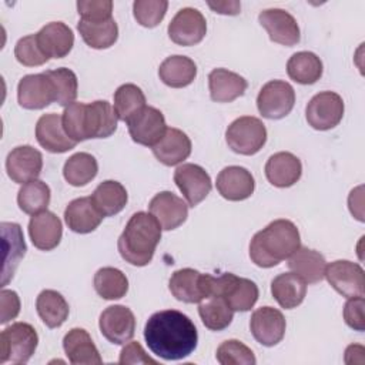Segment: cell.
<instances>
[{
    "label": "cell",
    "mask_w": 365,
    "mask_h": 365,
    "mask_svg": "<svg viewBox=\"0 0 365 365\" xmlns=\"http://www.w3.org/2000/svg\"><path fill=\"white\" fill-rule=\"evenodd\" d=\"M144 339L150 351L165 359L178 361L197 348L198 334L194 322L177 309L153 314L144 327Z\"/></svg>",
    "instance_id": "6da1fadb"
},
{
    "label": "cell",
    "mask_w": 365,
    "mask_h": 365,
    "mask_svg": "<svg viewBox=\"0 0 365 365\" xmlns=\"http://www.w3.org/2000/svg\"><path fill=\"white\" fill-rule=\"evenodd\" d=\"M118 117L106 100L93 103H71L61 115L66 134L76 143L88 138H107L117 130Z\"/></svg>",
    "instance_id": "7a4b0ae2"
},
{
    "label": "cell",
    "mask_w": 365,
    "mask_h": 365,
    "mask_svg": "<svg viewBox=\"0 0 365 365\" xmlns=\"http://www.w3.org/2000/svg\"><path fill=\"white\" fill-rule=\"evenodd\" d=\"M301 247L297 225L289 220H275L258 231L250 244V258L261 268H271L289 258Z\"/></svg>",
    "instance_id": "3957f363"
},
{
    "label": "cell",
    "mask_w": 365,
    "mask_h": 365,
    "mask_svg": "<svg viewBox=\"0 0 365 365\" xmlns=\"http://www.w3.org/2000/svg\"><path fill=\"white\" fill-rule=\"evenodd\" d=\"M161 230L153 214L144 211L133 214L117 241L121 258L135 267H144L151 262L161 240Z\"/></svg>",
    "instance_id": "277c9868"
},
{
    "label": "cell",
    "mask_w": 365,
    "mask_h": 365,
    "mask_svg": "<svg viewBox=\"0 0 365 365\" xmlns=\"http://www.w3.org/2000/svg\"><path fill=\"white\" fill-rule=\"evenodd\" d=\"M210 295H220L232 311L245 312L255 305L259 291L254 281L224 272L220 277L211 275Z\"/></svg>",
    "instance_id": "5b68a950"
},
{
    "label": "cell",
    "mask_w": 365,
    "mask_h": 365,
    "mask_svg": "<svg viewBox=\"0 0 365 365\" xmlns=\"http://www.w3.org/2000/svg\"><path fill=\"white\" fill-rule=\"evenodd\" d=\"M38 344L36 329L27 322H14L0 334V364H26Z\"/></svg>",
    "instance_id": "8992f818"
},
{
    "label": "cell",
    "mask_w": 365,
    "mask_h": 365,
    "mask_svg": "<svg viewBox=\"0 0 365 365\" xmlns=\"http://www.w3.org/2000/svg\"><path fill=\"white\" fill-rule=\"evenodd\" d=\"M225 140L234 153L252 155L264 147L267 141V128L259 118L242 115L228 125Z\"/></svg>",
    "instance_id": "52a82bcc"
},
{
    "label": "cell",
    "mask_w": 365,
    "mask_h": 365,
    "mask_svg": "<svg viewBox=\"0 0 365 365\" xmlns=\"http://www.w3.org/2000/svg\"><path fill=\"white\" fill-rule=\"evenodd\" d=\"M295 104V91L292 86L282 80L265 83L257 97V107L262 117L269 120L284 118L291 113Z\"/></svg>",
    "instance_id": "ba28073f"
},
{
    "label": "cell",
    "mask_w": 365,
    "mask_h": 365,
    "mask_svg": "<svg viewBox=\"0 0 365 365\" xmlns=\"http://www.w3.org/2000/svg\"><path fill=\"white\" fill-rule=\"evenodd\" d=\"M305 117L312 128L319 131L331 130L344 117V100L334 91H321L309 100Z\"/></svg>",
    "instance_id": "9c48e42d"
},
{
    "label": "cell",
    "mask_w": 365,
    "mask_h": 365,
    "mask_svg": "<svg viewBox=\"0 0 365 365\" xmlns=\"http://www.w3.org/2000/svg\"><path fill=\"white\" fill-rule=\"evenodd\" d=\"M324 278L345 298L364 297V269L359 264L348 259H336L327 264Z\"/></svg>",
    "instance_id": "30bf717a"
},
{
    "label": "cell",
    "mask_w": 365,
    "mask_h": 365,
    "mask_svg": "<svg viewBox=\"0 0 365 365\" xmlns=\"http://www.w3.org/2000/svg\"><path fill=\"white\" fill-rule=\"evenodd\" d=\"M125 123L133 141L145 147H154L167 130L163 113L151 106L143 107Z\"/></svg>",
    "instance_id": "8fae6325"
},
{
    "label": "cell",
    "mask_w": 365,
    "mask_h": 365,
    "mask_svg": "<svg viewBox=\"0 0 365 365\" xmlns=\"http://www.w3.org/2000/svg\"><path fill=\"white\" fill-rule=\"evenodd\" d=\"M98 327L108 342L123 345L134 336L135 317L133 311L124 305H111L101 312Z\"/></svg>",
    "instance_id": "7c38bea8"
},
{
    "label": "cell",
    "mask_w": 365,
    "mask_h": 365,
    "mask_svg": "<svg viewBox=\"0 0 365 365\" xmlns=\"http://www.w3.org/2000/svg\"><path fill=\"white\" fill-rule=\"evenodd\" d=\"M207 33V21L201 11L192 7H184L177 11L168 24L171 41L180 46L198 44Z\"/></svg>",
    "instance_id": "4fadbf2b"
},
{
    "label": "cell",
    "mask_w": 365,
    "mask_h": 365,
    "mask_svg": "<svg viewBox=\"0 0 365 365\" xmlns=\"http://www.w3.org/2000/svg\"><path fill=\"white\" fill-rule=\"evenodd\" d=\"M210 274H201L192 268H182L171 275L168 288L178 301L195 304L210 295Z\"/></svg>",
    "instance_id": "5bb4252c"
},
{
    "label": "cell",
    "mask_w": 365,
    "mask_h": 365,
    "mask_svg": "<svg viewBox=\"0 0 365 365\" xmlns=\"http://www.w3.org/2000/svg\"><path fill=\"white\" fill-rule=\"evenodd\" d=\"M174 182L182 192L190 207L198 205L211 191V178L208 173L197 164H181L174 171Z\"/></svg>",
    "instance_id": "9a60e30c"
},
{
    "label": "cell",
    "mask_w": 365,
    "mask_h": 365,
    "mask_svg": "<svg viewBox=\"0 0 365 365\" xmlns=\"http://www.w3.org/2000/svg\"><path fill=\"white\" fill-rule=\"evenodd\" d=\"M285 318L281 311L272 307L255 309L250 319V329L257 342L264 346H274L285 335Z\"/></svg>",
    "instance_id": "2e32d148"
},
{
    "label": "cell",
    "mask_w": 365,
    "mask_h": 365,
    "mask_svg": "<svg viewBox=\"0 0 365 365\" xmlns=\"http://www.w3.org/2000/svg\"><path fill=\"white\" fill-rule=\"evenodd\" d=\"M259 24L267 30L269 40L282 46H295L299 38V27L292 14L284 9H267L258 14Z\"/></svg>",
    "instance_id": "e0dca14e"
},
{
    "label": "cell",
    "mask_w": 365,
    "mask_h": 365,
    "mask_svg": "<svg viewBox=\"0 0 365 365\" xmlns=\"http://www.w3.org/2000/svg\"><path fill=\"white\" fill-rule=\"evenodd\" d=\"M17 100L27 110H41L56 101L54 88L46 71L24 76L17 86Z\"/></svg>",
    "instance_id": "ac0fdd59"
},
{
    "label": "cell",
    "mask_w": 365,
    "mask_h": 365,
    "mask_svg": "<svg viewBox=\"0 0 365 365\" xmlns=\"http://www.w3.org/2000/svg\"><path fill=\"white\" fill-rule=\"evenodd\" d=\"M43 168V155L31 145H19L13 148L6 160V170L11 181L26 184L37 180Z\"/></svg>",
    "instance_id": "d6986e66"
},
{
    "label": "cell",
    "mask_w": 365,
    "mask_h": 365,
    "mask_svg": "<svg viewBox=\"0 0 365 365\" xmlns=\"http://www.w3.org/2000/svg\"><path fill=\"white\" fill-rule=\"evenodd\" d=\"M148 210L165 231L175 230L185 222L188 217V205L185 201L171 191L155 194L148 204Z\"/></svg>",
    "instance_id": "ffe728a7"
},
{
    "label": "cell",
    "mask_w": 365,
    "mask_h": 365,
    "mask_svg": "<svg viewBox=\"0 0 365 365\" xmlns=\"http://www.w3.org/2000/svg\"><path fill=\"white\" fill-rule=\"evenodd\" d=\"M217 190L228 201H242L252 195L255 181L252 174L240 165H230L217 175Z\"/></svg>",
    "instance_id": "44dd1931"
},
{
    "label": "cell",
    "mask_w": 365,
    "mask_h": 365,
    "mask_svg": "<svg viewBox=\"0 0 365 365\" xmlns=\"http://www.w3.org/2000/svg\"><path fill=\"white\" fill-rule=\"evenodd\" d=\"M29 235L36 248L41 251H51L61 241V221L51 211L44 210L41 212H37L30 218Z\"/></svg>",
    "instance_id": "7402d4cb"
},
{
    "label": "cell",
    "mask_w": 365,
    "mask_h": 365,
    "mask_svg": "<svg viewBox=\"0 0 365 365\" xmlns=\"http://www.w3.org/2000/svg\"><path fill=\"white\" fill-rule=\"evenodd\" d=\"M38 47L48 58L66 57L74 46L73 30L63 21H51L36 33Z\"/></svg>",
    "instance_id": "603a6c76"
},
{
    "label": "cell",
    "mask_w": 365,
    "mask_h": 365,
    "mask_svg": "<svg viewBox=\"0 0 365 365\" xmlns=\"http://www.w3.org/2000/svg\"><path fill=\"white\" fill-rule=\"evenodd\" d=\"M38 144L50 153H66L77 145L64 131L61 115L56 113L43 114L36 124Z\"/></svg>",
    "instance_id": "cb8c5ba5"
},
{
    "label": "cell",
    "mask_w": 365,
    "mask_h": 365,
    "mask_svg": "<svg viewBox=\"0 0 365 365\" xmlns=\"http://www.w3.org/2000/svg\"><path fill=\"white\" fill-rule=\"evenodd\" d=\"M301 174L302 164L299 158L288 151L272 154L265 164V177L274 187H291L301 178Z\"/></svg>",
    "instance_id": "d4e9b609"
},
{
    "label": "cell",
    "mask_w": 365,
    "mask_h": 365,
    "mask_svg": "<svg viewBox=\"0 0 365 365\" xmlns=\"http://www.w3.org/2000/svg\"><path fill=\"white\" fill-rule=\"evenodd\" d=\"M103 214L94 205L91 197H80L68 202L64 210V221L67 227L77 234H88L94 231L103 221Z\"/></svg>",
    "instance_id": "484cf974"
},
{
    "label": "cell",
    "mask_w": 365,
    "mask_h": 365,
    "mask_svg": "<svg viewBox=\"0 0 365 365\" xmlns=\"http://www.w3.org/2000/svg\"><path fill=\"white\" fill-rule=\"evenodd\" d=\"M63 348L73 365H98L103 362L90 334L83 328L70 329L63 338Z\"/></svg>",
    "instance_id": "4316f807"
},
{
    "label": "cell",
    "mask_w": 365,
    "mask_h": 365,
    "mask_svg": "<svg viewBox=\"0 0 365 365\" xmlns=\"http://www.w3.org/2000/svg\"><path fill=\"white\" fill-rule=\"evenodd\" d=\"M151 150L155 158L164 165H177L191 154V140L181 130L167 127L163 138Z\"/></svg>",
    "instance_id": "83f0119b"
},
{
    "label": "cell",
    "mask_w": 365,
    "mask_h": 365,
    "mask_svg": "<svg viewBox=\"0 0 365 365\" xmlns=\"http://www.w3.org/2000/svg\"><path fill=\"white\" fill-rule=\"evenodd\" d=\"M208 87L212 101L231 103L245 93L248 83L242 76L234 71L227 68H214L208 74Z\"/></svg>",
    "instance_id": "f1b7e54d"
},
{
    "label": "cell",
    "mask_w": 365,
    "mask_h": 365,
    "mask_svg": "<svg viewBox=\"0 0 365 365\" xmlns=\"http://www.w3.org/2000/svg\"><path fill=\"white\" fill-rule=\"evenodd\" d=\"M1 235H3V245L6 251L4 257V267H3V279L1 285H7L10 278L24 257L27 248L24 242V237L19 224L14 222H1Z\"/></svg>",
    "instance_id": "f546056e"
},
{
    "label": "cell",
    "mask_w": 365,
    "mask_h": 365,
    "mask_svg": "<svg viewBox=\"0 0 365 365\" xmlns=\"http://www.w3.org/2000/svg\"><path fill=\"white\" fill-rule=\"evenodd\" d=\"M288 267L307 284H317L324 279L327 261L324 255L318 251L307 247H299L288 258Z\"/></svg>",
    "instance_id": "4dcf8cb0"
},
{
    "label": "cell",
    "mask_w": 365,
    "mask_h": 365,
    "mask_svg": "<svg viewBox=\"0 0 365 365\" xmlns=\"http://www.w3.org/2000/svg\"><path fill=\"white\" fill-rule=\"evenodd\" d=\"M271 294L279 307L292 309L304 301L307 295V282L295 272H284L272 279Z\"/></svg>",
    "instance_id": "1f68e13d"
},
{
    "label": "cell",
    "mask_w": 365,
    "mask_h": 365,
    "mask_svg": "<svg viewBox=\"0 0 365 365\" xmlns=\"http://www.w3.org/2000/svg\"><path fill=\"white\" fill-rule=\"evenodd\" d=\"M158 76L165 86L182 88L194 81L197 76V66L187 56H170L160 64Z\"/></svg>",
    "instance_id": "d6a6232c"
},
{
    "label": "cell",
    "mask_w": 365,
    "mask_h": 365,
    "mask_svg": "<svg viewBox=\"0 0 365 365\" xmlns=\"http://www.w3.org/2000/svg\"><path fill=\"white\" fill-rule=\"evenodd\" d=\"M91 200L103 217H111L118 214L125 207L128 195L121 182L106 180L97 185Z\"/></svg>",
    "instance_id": "836d02e7"
},
{
    "label": "cell",
    "mask_w": 365,
    "mask_h": 365,
    "mask_svg": "<svg viewBox=\"0 0 365 365\" xmlns=\"http://www.w3.org/2000/svg\"><path fill=\"white\" fill-rule=\"evenodd\" d=\"M36 309L48 328H58L68 317L70 308L64 297L54 289H44L36 299Z\"/></svg>",
    "instance_id": "e575fe53"
},
{
    "label": "cell",
    "mask_w": 365,
    "mask_h": 365,
    "mask_svg": "<svg viewBox=\"0 0 365 365\" xmlns=\"http://www.w3.org/2000/svg\"><path fill=\"white\" fill-rule=\"evenodd\" d=\"M322 61L312 51H298L287 61V73L299 84H314L322 76Z\"/></svg>",
    "instance_id": "d590c367"
},
{
    "label": "cell",
    "mask_w": 365,
    "mask_h": 365,
    "mask_svg": "<svg viewBox=\"0 0 365 365\" xmlns=\"http://www.w3.org/2000/svg\"><path fill=\"white\" fill-rule=\"evenodd\" d=\"M198 304V314L205 328L211 331H222L232 322L234 311L222 297L208 295Z\"/></svg>",
    "instance_id": "8d00e7d4"
},
{
    "label": "cell",
    "mask_w": 365,
    "mask_h": 365,
    "mask_svg": "<svg viewBox=\"0 0 365 365\" xmlns=\"http://www.w3.org/2000/svg\"><path fill=\"white\" fill-rule=\"evenodd\" d=\"M98 173L97 160L88 153H76L63 167V175L66 181L73 187H83L96 178Z\"/></svg>",
    "instance_id": "74e56055"
},
{
    "label": "cell",
    "mask_w": 365,
    "mask_h": 365,
    "mask_svg": "<svg viewBox=\"0 0 365 365\" xmlns=\"http://www.w3.org/2000/svg\"><path fill=\"white\" fill-rule=\"evenodd\" d=\"M77 29L87 46L91 48H108L118 38V26L114 19L101 23L80 20Z\"/></svg>",
    "instance_id": "f35d334b"
},
{
    "label": "cell",
    "mask_w": 365,
    "mask_h": 365,
    "mask_svg": "<svg viewBox=\"0 0 365 365\" xmlns=\"http://www.w3.org/2000/svg\"><path fill=\"white\" fill-rule=\"evenodd\" d=\"M94 289L104 299H120L128 291V279L114 267H103L94 274Z\"/></svg>",
    "instance_id": "ab89813d"
},
{
    "label": "cell",
    "mask_w": 365,
    "mask_h": 365,
    "mask_svg": "<svg viewBox=\"0 0 365 365\" xmlns=\"http://www.w3.org/2000/svg\"><path fill=\"white\" fill-rule=\"evenodd\" d=\"M50 197L51 192L48 185L40 180H33L23 184L19 190L17 204L23 212L34 215L47 208Z\"/></svg>",
    "instance_id": "60d3db41"
},
{
    "label": "cell",
    "mask_w": 365,
    "mask_h": 365,
    "mask_svg": "<svg viewBox=\"0 0 365 365\" xmlns=\"http://www.w3.org/2000/svg\"><path fill=\"white\" fill-rule=\"evenodd\" d=\"M145 96L143 90L133 84L127 83L120 86L114 93V111L121 121H128L135 113L145 107Z\"/></svg>",
    "instance_id": "b9f144b4"
},
{
    "label": "cell",
    "mask_w": 365,
    "mask_h": 365,
    "mask_svg": "<svg viewBox=\"0 0 365 365\" xmlns=\"http://www.w3.org/2000/svg\"><path fill=\"white\" fill-rule=\"evenodd\" d=\"M46 74L51 80L56 103L64 107L74 103L78 88L77 76L74 74V71L66 67H60L56 70H47Z\"/></svg>",
    "instance_id": "7bdbcfd3"
},
{
    "label": "cell",
    "mask_w": 365,
    "mask_h": 365,
    "mask_svg": "<svg viewBox=\"0 0 365 365\" xmlns=\"http://www.w3.org/2000/svg\"><path fill=\"white\" fill-rule=\"evenodd\" d=\"M217 361L221 365H254V352L238 339H227L217 348Z\"/></svg>",
    "instance_id": "ee69618b"
},
{
    "label": "cell",
    "mask_w": 365,
    "mask_h": 365,
    "mask_svg": "<svg viewBox=\"0 0 365 365\" xmlns=\"http://www.w3.org/2000/svg\"><path fill=\"white\" fill-rule=\"evenodd\" d=\"M168 7L165 0H135L133 3L134 19L144 27H155L164 19Z\"/></svg>",
    "instance_id": "f6af8a7d"
},
{
    "label": "cell",
    "mask_w": 365,
    "mask_h": 365,
    "mask_svg": "<svg viewBox=\"0 0 365 365\" xmlns=\"http://www.w3.org/2000/svg\"><path fill=\"white\" fill-rule=\"evenodd\" d=\"M14 56L20 64L27 67L41 66L50 60L38 47L36 34L21 37L14 46Z\"/></svg>",
    "instance_id": "bcb514c9"
},
{
    "label": "cell",
    "mask_w": 365,
    "mask_h": 365,
    "mask_svg": "<svg viewBox=\"0 0 365 365\" xmlns=\"http://www.w3.org/2000/svg\"><path fill=\"white\" fill-rule=\"evenodd\" d=\"M77 10L80 14V20L90 23H101L107 21L113 14V1L111 0H88V1H77Z\"/></svg>",
    "instance_id": "7dc6e473"
},
{
    "label": "cell",
    "mask_w": 365,
    "mask_h": 365,
    "mask_svg": "<svg viewBox=\"0 0 365 365\" xmlns=\"http://www.w3.org/2000/svg\"><path fill=\"white\" fill-rule=\"evenodd\" d=\"M364 308H365L364 297L348 298V301L344 305V319H345L346 325L359 332H362L365 329Z\"/></svg>",
    "instance_id": "c3c4849f"
},
{
    "label": "cell",
    "mask_w": 365,
    "mask_h": 365,
    "mask_svg": "<svg viewBox=\"0 0 365 365\" xmlns=\"http://www.w3.org/2000/svg\"><path fill=\"white\" fill-rule=\"evenodd\" d=\"M120 364L127 365V364H151V365H157L158 362L153 358H150L145 351L143 349V346L137 342V341H128V344L121 349L120 352Z\"/></svg>",
    "instance_id": "681fc988"
},
{
    "label": "cell",
    "mask_w": 365,
    "mask_h": 365,
    "mask_svg": "<svg viewBox=\"0 0 365 365\" xmlns=\"http://www.w3.org/2000/svg\"><path fill=\"white\" fill-rule=\"evenodd\" d=\"M0 302H1V324H7L9 321L14 319L20 312V298L16 291L11 289H1L0 292Z\"/></svg>",
    "instance_id": "f907efd6"
},
{
    "label": "cell",
    "mask_w": 365,
    "mask_h": 365,
    "mask_svg": "<svg viewBox=\"0 0 365 365\" xmlns=\"http://www.w3.org/2000/svg\"><path fill=\"white\" fill-rule=\"evenodd\" d=\"M208 6L215 11V13H220V14H238L240 13V9H241V4L238 1H220V3H212V1H208Z\"/></svg>",
    "instance_id": "816d5d0a"
}]
</instances>
